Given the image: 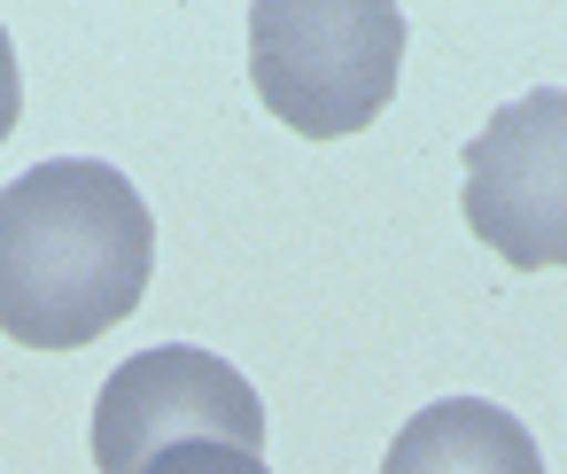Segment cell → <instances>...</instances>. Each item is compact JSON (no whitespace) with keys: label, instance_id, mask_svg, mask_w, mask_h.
Segmentation results:
<instances>
[{"label":"cell","instance_id":"cell-1","mask_svg":"<svg viewBox=\"0 0 567 474\" xmlns=\"http://www.w3.org/2000/svg\"><path fill=\"white\" fill-rule=\"evenodd\" d=\"M156 218L102 156H48L0 195V334L24 350H86L141 311Z\"/></svg>","mask_w":567,"mask_h":474},{"label":"cell","instance_id":"cell-2","mask_svg":"<svg viewBox=\"0 0 567 474\" xmlns=\"http://www.w3.org/2000/svg\"><path fill=\"white\" fill-rule=\"evenodd\" d=\"M396 63H404L396 9H303V0H280V9L249 17L257 102L303 141L365 133L396 94Z\"/></svg>","mask_w":567,"mask_h":474},{"label":"cell","instance_id":"cell-3","mask_svg":"<svg viewBox=\"0 0 567 474\" xmlns=\"http://www.w3.org/2000/svg\"><path fill=\"white\" fill-rule=\"evenodd\" d=\"M172 443H241V451H265V404H257V389L226 358H210L195 342L133 350L102 381V396H94V466L102 474H141Z\"/></svg>","mask_w":567,"mask_h":474},{"label":"cell","instance_id":"cell-4","mask_svg":"<svg viewBox=\"0 0 567 474\" xmlns=\"http://www.w3.org/2000/svg\"><path fill=\"white\" fill-rule=\"evenodd\" d=\"M466 226L513 272L567 265V86H536L505 102L466 141Z\"/></svg>","mask_w":567,"mask_h":474},{"label":"cell","instance_id":"cell-5","mask_svg":"<svg viewBox=\"0 0 567 474\" xmlns=\"http://www.w3.org/2000/svg\"><path fill=\"white\" fill-rule=\"evenodd\" d=\"M381 474H544V451L505 404L435 396L396 427Z\"/></svg>","mask_w":567,"mask_h":474},{"label":"cell","instance_id":"cell-6","mask_svg":"<svg viewBox=\"0 0 567 474\" xmlns=\"http://www.w3.org/2000/svg\"><path fill=\"white\" fill-rule=\"evenodd\" d=\"M141 474H272V466H265V451H241V443H172Z\"/></svg>","mask_w":567,"mask_h":474},{"label":"cell","instance_id":"cell-7","mask_svg":"<svg viewBox=\"0 0 567 474\" xmlns=\"http://www.w3.org/2000/svg\"><path fill=\"white\" fill-rule=\"evenodd\" d=\"M24 117V71H17V48H9V24H0V141L17 133Z\"/></svg>","mask_w":567,"mask_h":474}]
</instances>
